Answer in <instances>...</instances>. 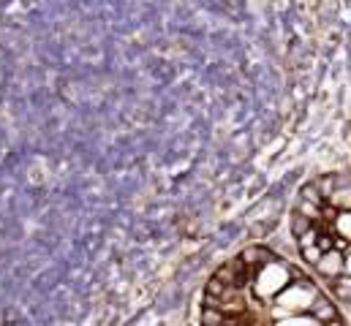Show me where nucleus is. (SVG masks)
Returning a JSON list of instances; mask_svg holds the SVG:
<instances>
[{
    "label": "nucleus",
    "instance_id": "obj_6",
    "mask_svg": "<svg viewBox=\"0 0 351 326\" xmlns=\"http://www.w3.org/2000/svg\"><path fill=\"white\" fill-rule=\"evenodd\" d=\"M272 255H275V253H269L264 244H248V247L240 253V261H243V264H245L251 272H256L264 261H269Z\"/></svg>",
    "mask_w": 351,
    "mask_h": 326
},
{
    "label": "nucleus",
    "instance_id": "obj_9",
    "mask_svg": "<svg viewBox=\"0 0 351 326\" xmlns=\"http://www.w3.org/2000/svg\"><path fill=\"white\" fill-rule=\"evenodd\" d=\"M300 199H305V201H311V204H319V207H324V204H327V199H324V193L319 190V185H316V182H308V185H302V190H300Z\"/></svg>",
    "mask_w": 351,
    "mask_h": 326
},
{
    "label": "nucleus",
    "instance_id": "obj_11",
    "mask_svg": "<svg viewBox=\"0 0 351 326\" xmlns=\"http://www.w3.org/2000/svg\"><path fill=\"white\" fill-rule=\"evenodd\" d=\"M346 275H351V247H346Z\"/></svg>",
    "mask_w": 351,
    "mask_h": 326
},
{
    "label": "nucleus",
    "instance_id": "obj_8",
    "mask_svg": "<svg viewBox=\"0 0 351 326\" xmlns=\"http://www.w3.org/2000/svg\"><path fill=\"white\" fill-rule=\"evenodd\" d=\"M289 226H291V237L297 240L300 234H305V231L313 226V221H311V218H305L302 212H297V210H294V212H291V218H289Z\"/></svg>",
    "mask_w": 351,
    "mask_h": 326
},
{
    "label": "nucleus",
    "instance_id": "obj_1",
    "mask_svg": "<svg viewBox=\"0 0 351 326\" xmlns=\"http://www.w3.org/2000/svg\"><path fill=\"white\" fill-rule=\"evenodd\" d=\"M319 286L313 283V280H308V277H300L297 272H294V277H291V283L272 299V321L275 318H280V316H291V313H308L311 310V305H313V299L319 297Z\"/></svg>",
    "mask_w": 351,
    "mask_h": 326
},
{
    "label": "nucleus",
    "instance_id": "obj_4",
    "mask_svg": "<svg viewBox=\"0 0 351 326\" xmlns=\"http://www.w3.org/2000/svg\"><path fill=\"white\" fill-rule=\"evenodd\" d=\"M313 318H316V324L324 326V324H343V313H341V305L332 299V297H327L324 291H319V297L313 299V305H311V310H308Z\"/></svg>",
    "mask_w": 351,
    "mask_h": 326
},
{
    "label": "nucleus",
    "instance_id": "obj_10",
    "mask_svg": "<svg viewBox=\"0 0 351 326\" xmlns=\"http://www.w3.org/2000/svg\"><path fill=\"white\" fill-rule=\"evenodd\" d=\"M322 247H319V242H311V244H302L300 247V258H302V264H308V266H313L319 258H322Z\"/></svg>",
    "mask_w": 351,
    "mask_h": 326
},
{
    "label": "nucleus",
    "instance_id": "obj_3",
    "mask_svg": "<svg viewBox=\"0 0 351 326\" xmlns=\"http://www.w3.org/2000/svg\"><path fill=\"white\" fill-rule=\"evenodd\" d=\"M313 269L330 283V280H335L338 275H343L346 272V250L343 247H327L324 253H322V258L313 264Z\"/></svg>",
    "mask_w": 351,
    "mask_h": 326
},
{
    "label": "nucleus",
    "instance_id": "obj_7",
    "mask_svg": "<svg viewBox=\"0 0 351 326\" xmlns=\"http://www.w3.org/2000/svg\"><path fill=\"white\" fill-rule=\"evenodd\" d=\"M202 324H229V316L221 310V308H213V305H202V316H199Z\"/></svg>",
    "mask_w": 351,
    "mask_h": 326
},
{
    "label": "nucleus",
    "instance_id": "obj_5",
    "mask_svg": "<svg viewBox=\"0 0 351 326\" xmlns=\"http://www.w3.org/2000/svg\"><path fill=\"white\" fill-rule=\"evenodd\" d=\"M330 231L335 234L338 247H351V210H338L335 218L330 221Z\"/></svg>",
    "mask_w": 351,
    "mask_h": 326
},
{
    "label": "nucleus",
    "instance_id": "obj_2",
    "mask_svg": "<svg viewBox=\"0 0 351 326\" xmlns=\"http://www.w3.org/2000/svg\"><path fill=\"white\" fill-rule=\"evenodd\" d=\"M291 277H294V269L286 261H280L278 255H272L251 275V286H248L251 297H256L262 302H272L291 283Z\"/></svg>",
    "mask_w": 351,
    "mask_h": 326
}]
</instances>
